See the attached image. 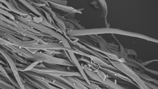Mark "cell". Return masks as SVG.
I'll return each mask as SVG.
<instances>
[{
	"label": "cell",
	"mask_w": 158,
	"mask_h": 89,
	"mask_svg": "<svg viewBox=\"0 0 158 89\" xmlns=\"http://www.w3.org/2000/svg\"><path fill=\"white\" fill-rule=\"evenodd\" d=\"M10 13L13 15L15 19L18 20L36 30L47 34L52 37L56 39L59 40L64 47L71 48L65 38L54 30L40 23H35L33 20L29 19L13 12Z\"/></svg>",
	"instance_id": "cell-1"
},
{
	"label": "cell",
	"mask_w": 158,
	"mask_h": 89,
	"mask_svg": "<svg viewBox=\"0 0 158 89\" xmlns=\"http://www.w3.org/2000/svg\"><path fill=\"white\" fill-rule=\"evenodd\" d=\"M110 63L115 68L127 75L134 82L140 89H149L144 81L135 71L123 63L109 59Z\"/></svg>",
	"instance_id": "cell-2"
},
{
	"label": "cell",
	"mask_w": 158,
	"mask_h": 89,
	"mask_svg": "<svg viewBox=\"0 0 158 89\" xmlns=\"http://www.w3.org/2000/svg\"><path fill=\"white\" fill-rule=\"evenodd\" d=\"M37 73L53 76H81L79 72L69 70L53 69L45 66H38V64L30 70Z\"/></svg>",
	"instance_id": "cell-3"
},
{
	"label": "cell",
	"mask_w": 158,
	"mask_h": 89,
	"mask_svg": "<svg viewBox=\"0 0 158 89\" xmlns=\"http://www.w3.org/2000/svg\"><path fill=\"white\" fill-rule=\"evenodd\" d=\"M32 60L35 61H39L46 63L68 66H75L74 64L69 60L57 58L44 53L38 52L33 54Z\"/></svg>",
	"instance_id": "cell-4"
},
{
	"label": "cell",
	"mask_w": 158,
	"mask_h": 89,
	"mask_svg": "<svg viewBox=\"0 0 158 89\" xmlns=\"http://www.w3.org/2000/svg\"><path fill=\"white\" fill-rule=\"evenodd\" d=\"M0 37L13 43L15 46L19 47L30 49L31 45L39 43L37 41L33 40L29 41H23L12 35L0 31Z\"/></svg>",
	"instance_id": "cell-5"
},
{
	"label": "cell",
	"mask_w": 158,
	"mask_h": 89,
	"mask_svg": "<svg viewBox=\"0 0 158 89\" xmlns=\"http://www.w3.org/2000/svg\"><path fill=\"white\" fill-rule=\"evenodd\" d=\"M68 52L72 62L74 64L75 66L77 67L81 76H82L87 83L89 84H90V81L86 76L83 68L80 64L74 53L69 51H68Z\"/></svg>",
	"instance_id": "cell-6"
},
{
	"label": "cell",
	"mask_w": 158,
	"mask_h": 89,
	"mask_svg": "<svg viewBox=\"0 0 158 89\" xmlns=\"http://www.w3.org/2000/svg\"><path fill=\"white\" fill-rule=\"evenodd\" d=\"M99 69L103 71L106 74L113 77H118L121 79L128 82L137 87H138V86L131 79L127 77H126L125 76L120 74L118 72L101 67H100L99 68Z\"/></svg>",
	"instance_id": "cell-7"
},
{
	"label": "cell",
	"mask_w": 158,
	"mask_h": 89,
	"mask_svg": "<svg viewBox=\"0 0 158 89\" xmlns=\"http://www.w3.org/2000/svg\"><path fill=\"white\" fill-rule=\"evenodd\" d=\"M89 58L96 64L99 65L100 66V67L107 69L117 72H119V71L114 66L107 64L97 57L90 55Z\"/></svg>",
	"instance_id": "cell-8"
},
{
	"label": "cell",
	"mask_w": 158,
	"mask_h": 89,
	"mask_svg": "<svg viewBox=\"0 0 158 89\" xmlns=\"http://www.w3.org/2000/svg\"><path fill=\"white\" fill-rule=\"evenodd\" d=\"M48 2L50 7V6L52 7L61 10L64 12L67 11H77V10L75 9L72 7L57 4L50 1H48Z\"/></svg>",
	"instance_id": "cell-9"
},
{
	"label": "cell",
	"mask_w": 158,
	"mask_h": 89,
	"mask_svg": "<svg viewBox=\"0 0 158 89\" xmlns=\"http://www.w3.org/2000/svg\"><path fill=\"white\" fill-rule=\"evenodd\" d=\"M99 82L109 87L112 89H125L108 78H107L104 81L101 79Z\"/></svg>",
	"instance_id": "cell-10"
},
{
	"label": "cell",
	"mask_w": 158,
	"mask_h": 89,
	"mask_svg": "<svg viewBox=\"0 0 158 89\" xmlns=\"http://www.w3.org/2000/svg\"><path fill=\"white\" fill-rule=\"evenodd\" d=\"M19 1L25 6L29 10L31 11L39 17H43L46 21H48L46 18L40 13L34 6L32 5L28 2L26 0H20Z\"/></svg>",
	"instance_id": "cell-11"
},
{
	"label": "cell",
	"mask_w": 158,
	"mask_h": 89,
	"mask_svg": "<svg viewBox=\"0 0 158 89\" xmlns=\"http://www.w3.org/2000/svg\"><path fill=\"white\" fill-rule=\"evenodd\" d=\"M10 19L14 23H16V24H17L19 25L23 29L26 31H27L35 33H39L40 32L24 24L16 19L15 20Z\"/></svg>",
	"instance_id": "cell-12"
},
{
	"label": "cell",
	"mask_w": 158,
	"mask_h": 89,
	"mask_svg": "<svg viewBox=\"0 0 158 89\" xmlns=\"http://www.w3.org/2000/svg\"><path fill=\"white\" fill-rule=\"evenodd\" d=\"M0 26L4 28L10 29L15 31L16 32L18 33L22 34L24 32L19 29L13 26V25L9 24L5 22L0 19Z\"/></svg>",
	"instance_id": "cell-13"
},
{
	"label": "cell",
	"mask_w": 158,
	"mask_h": 89,
	"mask_svg": "<svg viewBox=\"0 0 158 89\" xmlns=\"http://www.w3.org/2000/svg\"><path fill=\"white\" fill-rule=\"evenodd\" d=\"M1 74H0V89H19L12 84L1 79Z\"/></svg>",
	"instance_id": "cell-14"
},
{
	"label": "cell",
	"mask_w": 158,
	"mask_h": 89,
	"mask_svg": "<svg viewBox=\"0 0 158 89\" xmlns=\"http://www.w3.org/2000/svg\"><path fill=\"white\" fill-rule=\"evenodd\" d=\"M50 83L57 86L61 89H74L71 87H70L67 84L55 79H52L50 82Z\"/></svg>",
	"instance_id": "cell-15"
},
{
	"label": "cell",
	"mask_w": 158,
	"mask_h": 89,
	"mask_svg": "<svg viewBox=\"0 0 158 89\" xmlns=\"http://www.w3.org/2000/svg\"><path fill=\"white\" fill-rule=\"evenodd\" d=\"M74 77L89 89H103L98 85L94 83L90 82V84H89L85 81L81 80L75 77Z\"/></svg>",
	"instance_id": "cell-16"
},
{
	"label": "cell",
	"mask_w": 158,
	"mask_h": 89,
	"mask_svg": "<svg viewBox=\"0 0 158 89\" xmlns=\"http://www.w3.org/2000/svg\"><path fill=\"white\" fill-rule=\"evenodd\" d=\"M51 15L52 17V18L56 22L57 24L59 25L62 28L64 31L63 32L66 33V27L64 21L57 16L55 12L52 14Z\"/></svg>",
	"instance_id": "cell-17"
},
{
	"label": "cell",
	"mask_w": 158,
	"mask_h": 89,
	"mask_svg": "<svg viewBox=\"0 0 158 89\" xmlns=\"http://www.w3.org/2000/svg\"><path fill=\"white\" fill-rule=\"evenodd\" d=\"M40 23L53 29L55 30L56 31L62 34L63 32L57 26L49 23L48 21L43 20Z\"/></svg>",
	"instance_id": "cell-18"
},
{
	"label": "cell",
	"mask_w": 158,
	"mask_h": 89,
	"mask_svg": "<svg viewBox=\"0 0 158 89\" xmlns=\"http://www.w3.org/2000/svg\"><path fill=\"white\" fill-rule=\"evenodd\" d=\"M0 14L8 17L11 19H15L14 16L10 12L1 8H0Z\"/></svg>",
	"instance_id": "cell-19"
},
{
	"label": "cell",
	"mask_w": 158,
	"mask_h": 89,
	"mask_svg": "<svg viewBox=\"0 0 158 89\" xmlns=\"http://www.w3.org/2000/svg\"><path fill=\"white\" fill-rule=\"evenodd\" d=\"M0 19L4 22H5L9 24L13 25L14 26H15L17 28H19L18 26L15 23L13 22L9 18L7 19L5 16H4L3 15L1 14H0Z\"/></svg>",
	"instance_id": "cell-20"
},
{
	"label": "cell",
	"mask_w": 158,
	"mask_h": 89,
	"mask_svg": "<svg viewBox=\"0 0 158 89\" xmlns=\"http://www.w3.org/2000/svg\"><path fill=\"white\" fill-rule=\"evenodd\" d=\"M95 72L103 81H105L107 78L106 74L100 69H96Z\"/></svg>",
	"instance_id": "cell-21"
},
{
	"label": "cell",
	"mask_w": 158,
	"mask_h": 89,
	"mask_svg": "<svg viewBox=\"0 0 158 89\" xmlns=\"http://www.w3.org/2000/svg\"><path fill=\"white\" fill-rule=\"evenodd\" d=\"M40 62L39 61H35L34 62L31 63L30 65H28L27 66L24 68L21 72L30 71L35 67Z\"/></svg>",
	"instance_id": "cell-22"
},
{
	"label": "cell",
	"mask_w": 158,
	"mask_h": 89,
	"mask_svg": "<svg viewBox=\"0 0 158 89\" xmlns=\"http://www.w3.org/2000/svg\"><path fill=\"white\" fill-rule=\"evenodd\" d=\"M0 44L5 45H15L13 43L0 37Z\"/></svg>",
	"instance_id": "cell-23"
},
{
	"label": "cell",
	"mask_w": 158,
	"mask_h": 89,
	"mask_svg": "<svg viewBox=\"0 0 158 89\" xmlns=\"http://www.w3.org/2000/svg\"><path fill=\"white\" fill-rule=\"evenodd\" d=\"M33 20L37 23H40L43 20H45L42 17H37L36 16H34L32 18Z\"/></svg>",
	"instance_id": "cell-24"
},
{
	"label": "cell",
	"mask_w": 158,
	"mask_h": 89,
	"mask_svg": "<svg viewBox=\"0 0 158 89\" xmlns=\"http://www.w3.org/2000/svg\"><path fill=\"white\" fill-rule=\"evenodd\" d=\"M27 1L28 2L32 5L33 6H34L35 7H43V6L45 5L44 4H42V3H39L33 2H31V0H27Z\"/></svg>",
	"instance_id": "cell-25"
},
{
	"label": "cell",
	"mask_w": 158,
	"mask_h": 89,
	"mask_svg": "<svg viewBox=\"0 0 158 89\" xmlns=\"http://www.w3.org/2000/svg\"><path fill=\"white\" fill-rule=\"evenodd\" d=\"M65 20L67 22H70V23H71V24L73 25H74L76 27H77V28H78L80 29H82V27L81 25L75 22L74 21H73V20L66 19H65Z\"/></svg>",
	"instance_id": "cell-26"
},
{
	"label": "cell",
	"mask_w": 158,
	"mask_h": 89,
	"mask_svg": "<svg viewBox=\"0 0 158 89\" xmlns=\"http://www.w3.org/2000/svg\"><path fill=\"white\" fill-rule=\"evenodd\" d=\"M50 1L57 4L63 5L64 6H67V2L66 1L51 0Z\"/></svg>",
	"instance_id": "cell-27"
},
{
	"label": "cell",
	"mask_w": 158,
	"mask_h": 89,
	"mask_svg": "<svg viewBox=\"0 0 158 89\" xmlns=\"http://www.w3.org/2000/svg\"><path fill=\"white\" fill-rule=\"evenodd\" d=\"M55 55L56 56L55 57L60 58H63L67 57L64 51V52H61L59 53L56 54Z\"/></svg>",
	"instance_id": "cell-28"
},
{
	"label": "cell",
	"mask_w": 158,
	"mask_h": 89,
	"mask_svg": "<svg viewBox=\"0 0 158 89\" xmlns=\"http://www.w3.org/2000/svg\"><path fill=\"white\" fill-rule=\"evenodd\" d=\"M12 6L16 8L19 11V8L17 5L15 0H8L7 1Z\"/></svg>",
	"instance_id": "cell-29"
},
{
	"label": "cell",
	"mask_w": 158,
	"mask_h": 89,
	"mask_svg": "<svg viewBox=\"0 0 158 89\" xmlns=\"http://www.w3.org/2000/svg\"><path fill=\"white\" fill-rule=\"evenodd\" d=\"M43 7L44 8L43 9L50 15H51L54 12L51 10L50 8L47 7L45 5L43 6Z\"/></svg>",
	"instance_id": "cell-30"
},
{
	"label": "cell",
	"mask_w": 158,
	"mask_h": 89,
	"mask_svg": "<svg viewBox=\"0 0 158 89\" xmlns=\"http://www.w3.org/2000/svg\"><path fill=\"white\" fill-rule=\"evenodd\" d=\"M39 1L41 3L44 4L46 6L50 8V7L49 5V3H48V1L40 0H39Z\"/></svg>",
	"instance_id": "cell-31"
},
{
	"label": "cell",
	"mask_w": 158,
	"mask_h": 89,
	"mask_svg": "<svg viewBox=\"0 0 158 89\" xmlns=\"http://www.w3.org/2000/svg\"><path fill=\"white\" fill-rule=\"evenodd\" d=\"M3 67L7 74L9 73H12V70L10 68H9L7 66H3Z\"/></svg>",
	"instance_id": "cell-32"
},
{
	"label": "cell",
	"mask_w": 158,
	"mask_h": 89,
	"mask_svg": "<svg viewBox=\"0 0 158 89\" xmlns=\"http://www.w3.org/2000/svg\"><path fill=\"white\" fill-rule=\"evenodd\" d=\"M28 51L34 54L35 53H36V52H38V51L39 50L38 49H26Z\"/></svg>",
	"instance_id": "cell-33"
},
{
	"label": "cell",
	"mask_w": 158,
	"mask_h": 89,
	"mask_svg": "<svg viewBox=\"0 0 158 89\" xmlns=\"http://www.w3.org/2000/svg\"><path fill=\"white\" fill-rule=\"evenodd\" d=\"M0 71H1L3 74L7 75L8 74L6 73L3 66L0 64Z\"/></svg>",
	"instance_id": "cell-34"
},
{
	"label": "cell",
	"mask_w": 158,
	"mask_h": 89,
	"mask_svg": "<svg viewBox=\"0 0 158 89\" xmlns=\"http://www.w3.org/2000/svg\"><path fill=\"white\" fill-rule=\"evenodd\" d=\"M0 8H2L3 9H4L7 11H8L10 12V10L6 7L3 5L2 3H0Z\"/></svg>",
	"instance_id": "cell-35"
},
{
	"label": "cell",
	"mask_w": 158,
	"mask_h": 89,
	"mask_svg": "<svg viewBox=\"0 0 158 89\" xmlns=\"http://www.w3.org/2000/svg\"><path fill=\"white\" fill-rule=\"evenodd\" d=\"M25 89H31L30 88H28V87H25Z\"/></svg>",
	"instance_id": "cell-36"
}]
</instances>
